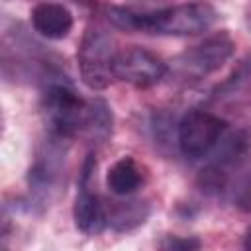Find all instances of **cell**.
<instances>
[{
    "label": "cell",
    "mask_w": 251,
    "mask_h": 251,
    "mask_svg": "<svg viewBox=\"0 0 251 251\" xmlns=\"http://www.w3.org/2000/svg\"><path fill=\"white\" fill-rule=\"evenodd\" d=\"M112 24L126 31H143L155 35H198L216 22V10L208 2H188L151 14H135L126 8L108 12Z\"/></svg>",
    "instance_id": "obj_1"
},
{
    "label": "cell",
    "mask_w": 251,
    "mask_h": 251,
    "mask_svg": "<svg viewBox=\"0 0 251 251\" xmlns=\"http://www.w3.org/2000/svg\"><path fill=\"white\" fill-rule=\"evenodd\" d=\"M226 122L208 110H188L178 122V147L188 159L206 157L224 137Z\"/></svg>",
    "instance_id": "obj_4"
},
{
    "label": "cell",
    "mask_w": 251,
    "mask_h": 251,
    "mask_svg": "<svg viewBox=\"0 0 251 251\" xmlns=\"http://www.w3.org/2000/svg\"><path fill=\"white\" fill-rule=\"evenodd\" d=\"M116 55L118 51L114 39L104 27L100 25L86 27L76 59H78L82 82L90 90H102L110 84V80L114 78Z\"/></svg>",
    "instance_id": "obj_2"
},
{
    "label": "cell",
    "mask_w": 251,
    "mask_h": 251,
    "mask_svg": "<svg viewBox=\"0 0 251 251\" xmlns=\"http://www.w3.org/2000/svg\"><path fill=\"white\" fill-rule=\"evenodd\" d=\"M86 131L92 139H98V141L108 139V135L112 131V114L104 100L90 102V116H88Z\"/></svg>",
    "instance_id": "obj_11"
},
{
    "label": "cell",
    "mask_w": 251,
    "mask_h": 251,
    "mask_svg": "<svg viewBox=\"0 0 251 251\" xmlns=\"http://www.w3.org/2000/svg\"><path fill=\"white\" fill-rule=\"evenodd\" d=\"M167 73V65L151 51L129 47L116 55L114 78L127 82L135 88H149L157 84Z\"/></svg>",
    "instance_id": "obj_6"
},
{
    "label": "cell",
    "mask_w": 251,
    "mask_h": 251,
    "mask_svg": "<svg viewBox=\"0 0 251 251\" xmlns=\"http://www.w3.org/2000/svg\"><path fill=\"white\" fill-rule=\"evenodd\" d=\"M106 184L110 188V192L118 194V196H127L133 194L139 184H141V171L137 167V163L131 157H122L118 159L106 175Z\"/></svg>",
    "instance_id": "obj_9"
},
{
    "label": "cell",
    "mask_w": 251,
    "mask_h": 251,
    "mask_svg": "<svg viewBox=\"0 0 251 251\" xmlns=\"http://www.w3.org/2000/svg\"><path fill=\"white\" fill-rule=\"evenodd\" d=\"M33 29L47 39H63L73 29V14L57 2H41L31 10Z\"/></svg>",
    "instance_id": "obj_8"
},
{
    "label": "cell",
    "mask_w": 251,
    "mask_h": 251,
    "mask_svg": "<svg viewBox=\"0 0 251 251\" xmlns=\"http://www.w3.org/2000/svg\"><path fill=\"white\" fill-rule=\"evenodd\" d=\"M163 249H198L200 247V241L194 239V237H184V239H178V237H169L167 241L161 243Z\"/></svg>",
    "instance_id": "obj_13"
},
{
    "label": "cell",
    "mask_w": 251,
    "mask_h": 251,
    "mask_svg": "<svg viewBox=\"0 0 251 251\" xmlns=\"http://www.w3.org/2000/svg\"><path fill=\"white\" fill-rule=\"evenodd\" d=\"M149 216V208L143 202H126L116 206L108 214V226L116 231H129L145 222Z\"/></svg>",
    "instance_id": "obj_10"
},
{
    "label": "cell",
    "mask_w": 251,
    "mask_h": 251,
    "mask_svg": "<svg viewBox=\"0 0 251 251\" xmlns=\"http://www.w3.org/2000/svg\"><path fill=\"white\" fill-rule=\"evenodd\" d=\"M43 110L47 124L57 137H73L86 129L90 104L67 84H51L43 94Z\"/></svg>",
    "instance_id": "obj_3"
},
{
    "label": "cell",
    "mask_w": 251,
    "mask_h": 251,
    "mask_svg": "<svg viewBox=\"0 0 251 251\" xmlns=\"http://www.w3.org/2000/svg\"><path fill=\"white\" fill-rule=\"evenodd\" d=\"M94 169H96V161L92 159V155H88V159L82 167L78 194L75 198V208H73L75 224L86 235L100 233L108 226V212L102 206L100 198L90 190V180H92Z\"/></svg>",
    "instance_id": "obj_7"
},
{
    "label": "cell",
    "mask_w": 251,
    "mask_h": 251,
    "mask_svg": "<svg viewBox=\"0 0 251 251\" xmlns=\"http://www.w3.org/2000/svg\"><path fill=\"white\" fill-rule=\"evenodd\" d=\"M235 51V43L229 37V33L220 31L216 35H210L202 43L190 47L176 59V67L184 76L202 78L214 71H218L224 63L231 59Z\"/></svg>",
    "instance_id": "obj_5"
},
{
    "label": "cell",
    "mask_w": 251,
    "mask_h": 251,
    "mask_svg": "<svg viewBox=\"0 0 251 251\" xmlns=\"http://www.w3.org/2000/svg\"><path fill=\"white\" fill-rule=\"evenodd\" d=\"M235 204L241 210L251 212V173L241 180V184L237 188V194H235Z\"/></svg>",
    "instance_id": "obj_12"
},
{
    "label": "cell",
    "mask_w": 251,
    "mask_h": 251,
    "mask_svg": "<svg viewBox=\"0 0 251 251\" xmlns=\"http://www.w3.org/2000/svg\"><path fill=\"white\" fill-rule=\"evenodd\" d=\"M243 247L251 251V227L245 231V239H243Z\"/></svg>",
    "instance_id": "obj_14"
}]
</instances>
